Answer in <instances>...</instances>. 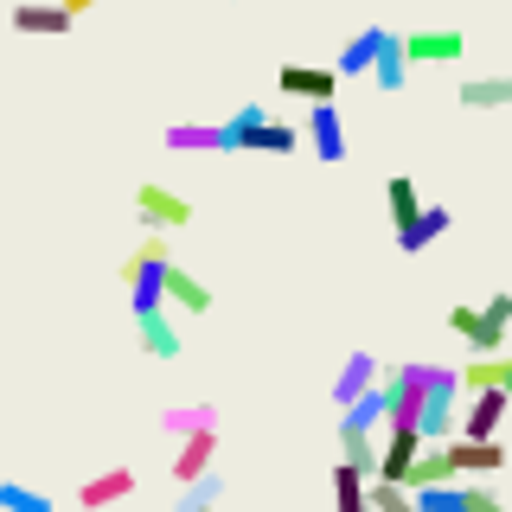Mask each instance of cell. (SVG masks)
Listing matches in <instances>:
<instances>
[{"mask_svg":"<svg viewBox=\"0 0 512 512\" xmlns=\"http://www.w3.org/2000/svg\"><path fill=\"white\" fill-rule=\"evenodd\" d=\"M506 320H512V295L500 288L487 308H448V333H461L474 346V359H493L506 346Z\"/></svg>","mask_w":512,"mask_h":512,"instance_id":"6da1fadb","label":"cell"},{"mask_svg":"<svg viewBox=\"0 0 512 512\" xmlns=\"http://www.w3.org/2000/svg\"><path fill=\"white\" fill-rule=\"evenodd\" d=\"M455 372L448 365H436V378H429V391H423V404H416V442L423 448H442V442H455Z\"/></svg>","mask_w":512,"mask_h":512,"instance_id":"7a4b0ae2","label":"cell"},{"mask_svg":"<svg viewBox=\"0 0 512 512\" xmlns=\"http://www.w3.org/2000/svg\"><path fill=\"white\" fill-rule=\"evenodd\" d=\"M512 410V391H474L468 416L455 423V442H500V423Z\"/></svg>","mask_w":512,"mask_h":512,"instance_id":"3957f363","label":"cell"},{"mask_svg":"<svg viewBox=\"0 0 512 512\" xmlns=\"http://www.w3.org/2000/svg\"><path fill=\"white\" fill-rule=\"evenodd\" d=\"M308 148H314V160H327V167H340V160L352 154L340 103H308Z\"/></svg>","mask_w":512,"mask_h":512,"instance_id":"277c9868","label":"cell"},{"mask_svg":"<svg viewBox=\"0 0 512 512\" xmlns=\"http://www.w3.org/2000/svg\"><path fill=\"white\" fill-rule=\"evenodd\" d=\"M135 212H141V224H148L154 237H167V231H180V224H192V205H186L173 186H154V180L135 192Z\"/></svg>","mask_w":512,"mask_h":512,"instance_id":"5b68a950","label":"cell"},{"mask_svg":"<svg viewBox=\"0 0 512 512\" xmlns=\"http://www.w3.org/2000/svg\"><path fill=\"white\" fill-rule=\"evenodd\" d=\"M397 52H404V64L416 71V64H455L468 45H461V32H397Z\"/></svg>","mask_w":512,"mask_h":512,"instance_id":"8992f818","label":"cell"},{"mask_svg":"<svg viewBox=\"0 0 512 512\" xmlns=\"http://www.w3.org/2000/svg\"><path fill=\"white\" fill-rule=\"evenodd\" d=\"M416 455H423L416 429H384V436H378V468H372V480H384V487H404V474H410Z\"/></svg>","mask_w":512,"mask_h":512,"instance_id":"52a82bcc","label":"cell"},{"mask_svg":"<svg viewBox=\"0 0 512 512\" xmlns=\"http://www.w3.org/2000/svg\"><path fill=\"white\" fill-rule=\"evenodd\" d=\"M160 308H180V314H205L212 308V288H205L192 269H180V263H167L160 269Z\"/></svg>","mask_w":512,"mask_h":512,"instance_id":"ba28073f","label":"cell"},{"mask_svg":"<svg viewBox=\"0 0 512 512\" xmlns=\"http://www.w3.org/2000/svg\"><path fill=\"white\" fill-rule=\"evenodd\" d=\"M448 474H500L506 468V442H442Z\"/></svg>","mask_w":512,"mask_h":512,"instance_id":"9c48e42d","label":"cell"},{"mask_svg":"<svg viewBox=\"0 0 512 512\" xmlns=\"http://www.w3.org/2000/svg\"><path fill=\"white\" fill-rule=\"evenodd\" d=\"M276 90H282V96H308V103H333V90H340V77H333L327 64H282Z\"/></svg>","mask_w":512,"mask_h":512,"instance_id":"30bf717a","label":"cell"},{"mask_svg":"<svg viewBox=\"0 0 512 512\" xmlns=\"http://www.w3.org/2000/svg\"><path fill=\"white\" fill-rule=\"evenodd\" d=\"M384 39H391V26H365V32H352V39L340 45V58H333L327 71H333V77H365V71H372V58H378V45H384Z\"/></svg>","mask_w":512,"mask_h":512,"instance_id":"8fae6325","label":"cell"},{"mask_svg":"<svg viewBox=\"0 0 512 512\" xmlns=\"http://www.w3.org/2000/svg\"><path fill=\"white\" fill-rule=\"evenodd\" d=\"M128 493H135V468H109V474H90L84 487H77V506L103 512V506H122Z\"/></svg>","mask_w":512,"mask_h":512,"instance_id":"7c38bea8","label":"cell"},{"mask_svg":"<svg viewBox=\"0 0 512 512\" xmlns=\"http://www.w3.org/2000/svg\"><path fill=\"white\" fill-rule=\"evenodd\" d=\"M448 224H455V212H448V205H423V212H416L404 231H397V250H404V256H423V250L448 231Z\"/></svg>","mask_w":512,"mask_h":512,"instance_id":"4fadbf2b","label":"cell"},{"mask_svg":"<svg viewBox=\"0 0 512 512\" xmlns=\"http://www.w3.org/2000/svg\"><path fill=\"white\" fill-rule=\"evenodd\" d=\"M212 461H218V429H199V436H180V455H173V480H199V474H212Z\"/></svg>","mask_w":512,"mask_h":512,"instance_id":"5bb4252c","label":"cell"},{"mask_svg":"<svg viewBox=\"0 0 512 512\" xmlns=\"http://www.w3.org/2000/svg\"><path fill=\"white\" fill-rule=\"evenodd\" d=\"M378 378H384V372H378V359H372V352H365V346H359V352H352V359L340 365V378H333V404H340V410H346V404H352V397H365V391H372V384H378Z\"/></svg>","mask_w":512,"mask_h":512,"instance_id":"9a60e30c","label":"cell"},{"mask_svg":"<svg viewBox=\"0 0 512 512\" xmlns=\"http://www.w3.org/2000/svg\"><path fill=\"white\" fill-rule=\"evenodd\" d=\"M455 391H512V359H500V352H493V359H468L455 372Z\"/></svg>","mask_w":512,"mask_h":512,"instance_id":"2e32d148","label":"cell"},{"mask_svg":"<svg viewBox=\"0 0 512 512\" xmlns=\"http://www.w3.org/2000/svg\"><path fill=\"white\" fill-rule=\"evenodd\" d=\"M135 340L148 359H180L186 340H180V327H173V314H148V320H135Z\"/></svg>","mask_w":512,"mask_h":512,"instance_id":"e0dca14e","label":"cell"},{"mask_svg":"<svg viewBox=\"0 0 512 512\" xmlns=\"http://www.w3.org/2000/svg\"><path fill=\"white\" fill-rule=\"evenodd\" d=\"M167 148L173 154H199V148L205 154H224V128L218 122H173L167 128Z\"/></svg>","mask_w":512,"mask_h":512,"instance_id":"ac0fdd59","label":"cell"},{"mask_svg":"<svg viewBox=\"0 0 512 512\" xmlns=\"http://www.w3.org/2000/svg\"><path fill=\"white\" fill-rule=\"evenodd\" d=\"M13 26H20V32H52V39H58V32H71L77 20L58 7V0H26V7H13Z\"/></svg>","mask_w":512,"mask_h":512,"instance_id":"d6986e66","label":"cell"},{"mask_svg":"<svg viewBox=\"0 0 512 512\" xmlns=\"http://www.w3.org/2000/svg\"><path fill=\"white\" fill-rule=\"evenodd\" d=\"M384 205H391V231H404V224L423 212V192H416L410 173H391V180H384Z\"/></svg>","mask_w":512,"mask_h":512,"instance_id":"ffe728a7","label":"cell"},{"mask_svg":"<svg viewBox=\"0 0 512 512\" xmlns=\"http://www.w3.org/2000/svg\"><path fill=\"white\" fill-rule=\"evenodd\" d=\"M295 148H301V128H295V122H276V116H269V122L244 141V154H295Z\"/></svg>","mask_w":512,"mask_h":512,"instance_id":"44dd1931","label":"cell"},{"mask_svg":"<svg viewBox=\"0 0 512 512\" xmlns=\"http://www.w3.org/2000/svg\"><path fill=\"white\" fill-rule=\"evenodd\" d=\"M455 103L461 109H500V103H512V77H468Z\"/></svg>","mask_w":512,"mask_h":512,"instance_id":"7402d4cb","label":"cell"},{"mask_svg":"<svg viewBox=\"0 0 512 512\" xmlns=\"http://www.w3.org/2000/svg\"><path fill=\"white\" fill-rule=\"evenodd\" d=\"M263 122H269V109H263V103H237V116H231V122H218V128H224V154H244V141H250Z\"/></svg>","mask_w":512,"mask_h":512,"instance_id":"603a6c76","label":"cell"},{"mask_svg":"<svg viewBox=\"0 0 512 512\" xmlns=\"http://www.w3.org/2000/svg\"><path fill=\"white\" fill-rule=\"evenodd\" d=\"M372 84H378V90H404V84H410V64H404V52H397V32L378 45V58H372Z\"/></svg>","mask_w":512,"mask_h":512,"instance_id":"cb8c5ba5","label":"cell"},{"mask_svg":"<svg viewBox=\"0 0 512 512\" xmlns=\"http://www.w3.org/2000/svg\"><path fill=\"white\" fill-rule=\"evenodd\" d=\"M218 500H224V474H199L180 487V506L173 512H218Z\"/></svg>","mask_w":512,"mask_h":512,"instance_id":"d4e9b609","label":"cell"},{"mask_svg":"<svg viewBox=\"0 0 512 512\" xmlns=\"http://www.w3.org/2000/svg\"><path fill=\"white\" fill-rule=\"evenodd\" d=\"M160 429H167V436H199V429H218V410L212 404H180V410L160 416Z\"/></svg>","mask_w":512,"mask_h":512,"instance_id":"484cf974","label":"cell"},{"mask_svg":"<svg viewBox=\"0 0 512 512\" xmlns=\"http://www.w3.org/2000/svg\"><path fill=\"white\" fill-rule=\"evenodd\" d=\"M340 461L352 474H365L372 480V468H378V436H359V429H340Z\"/></svg>","mask_w":512,"mask_h":512,"instance_id":"4316f807","label":"cell"},{"mask_svg":"<svg viewBox=\"0 0 512 512\" xmlns=\"http://www.w3.org/2000/svg\"><path fill=\"white\" fill-rule=\"evenodd\" d=\"M0 512H58L52 493L26 487V480H0Z\"/></svg>","mask_w":512,"mask_h":512,"instance_id":"83f0119b","label":"cell"},{"mask_svg":"<svg viewBox=\"0 0 512 512\" xmlns=\"http://www.w3.org/2000/svg\"><path fill=\"white\" fill-rule=\"evenodd\" d=\"M410 512H461V480H442V487H416Z\"/></svg>","mask_w":512,"mask_h":512,"instance_id":"f1b7e54d","label":"cell"},{"mask_svg":"<svg viewBox=\"0 0 512 512\" xmlns=\"http://www.w3.org/2000/svg\"><path fill=\"white\" fill-rule=\"evenodd\" d=\"M333 512H365V474H352L346 461L333 468Z\"/></svg>","mask_w":512,"mask_h":512,"instance_id":"f546056e","label":"cell"},{"mask_svg":"<svg viewBox=\"0 0 512 512\" xmlns=\"http://www.w3.org/2000/svg\"><path fill=\"white\" fill-rule=\"evenodd\" d=\"M461 512H506V500L487 487V480H461Z\"/></svg>","mask_w":512,"mask_h":512,"instance_id":"4dcf8cb0","label":"cell"},{"mask_svg":"<svg viewBox=\"0 0 512 512\" xmlns=\"http://www.w3.org/2000/svg\"><path fill=\"white\" fill-rule=\"evenodd\" d=\"M58 7H64V13H71V20H77V13H90V7H103V0H58Z\"/></svg>","mask_w":512,"mask_h":512,"instance_id":"1f68e13d","label":"cell"}]
</instances>
